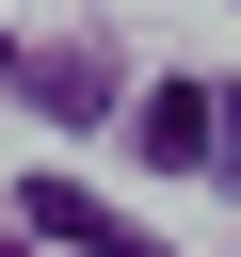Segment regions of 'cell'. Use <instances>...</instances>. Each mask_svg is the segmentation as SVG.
Segmentation results:
<instances>
[{"label": "cell", "instance_id": "obj_1", "mask_svg": "<svg viewBox=\"0 0 241 257\" xmlns=\"http://www.w3.org/2000/svg\"><path fill=\"white\" fill-rule=\"evenodd\" d=\"M32 225H48V241H64V257H161V241H145V225H129V209H96V193H80V177H32Z\"/></svg>", "mask_w": 241, "mask_h": 257}, {"label": "cell", "instance_id": "obj_2", "mask_svg": "<svg viewBox=\"0 0 241 257\" xmlns=\"http://www.w3.org/2000/svg\"><path fill=\"white\" fill-rule=\"evenodd\" d=\"M16 96H48V112H112V64H96V48H16Z\"/></svg>", "mask_w": 241, "mask_h": 257}, {"label": "cell", "instance_id": "obj_3", "mask_svg": "<svg viewBox=\"0 0 241 257\" xmlns=\"http://www.w3.org/2000/svg\"><path fill=\"white\" fill-rule=\"evenodd\" d=\"M0 257H16V241H0Z\"/></svg>", "mask_w": 241, "mask_h": 257}]
</instances>
